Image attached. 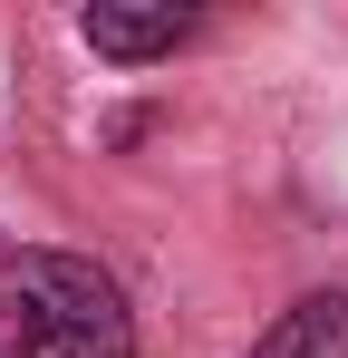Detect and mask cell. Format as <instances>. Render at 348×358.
I'll return each mask as SVG.
<instances>
[{"instance_id":"obj_2","label":"cell","mask_w":348,"mask_h":358,"mask_svg":"<svg viewBox=\"0 0 348 358\" xmlns=\"http://www.w3.org/2000/svg\"><path fill=\"white\" fill-rule=\"evenodd\" d=\"M242 358H348V291H310L252 339Z\"/></svg>"},{"instance_id":"obj_1","label":"cell","mask_w":348,"mask_h":358,"mask_svg":"<svg viewBox=\"0 0 348 358\" xmlns=\"http://www.w3.org/2000/svg\"><path fill=\"white\" fill-rule=\"evenodd\" d=\"M0 358H136V320L78 252H0Z\"/></svg>"},{"instance_id":"obj_3","label":"cell","mask_w":348,"mask_h":358,"mask_svg":"<svg viewBox=\"0 0 348 358\" xmlns=\"http://www.w3.org/2000/svg\"><path fill=\"white\" fill-rule=\"evenodd\" d=\"M78 29H87L97 59H165V49L194 39V10H116V0H97Z\"/></svg>"}]
</instances>
